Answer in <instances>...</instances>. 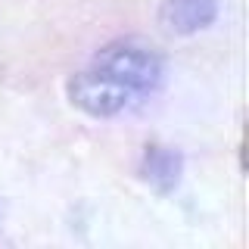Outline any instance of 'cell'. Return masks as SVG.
Returning <instances> with one entry per match:
<instances>
[{
	"instance_id": "obj_3",
	"label": "cell",
	"mask_w": 249,
	"mask_h": 249,
	"mask_svg": "<svg viewBox=\"0 0 249 249\" xmlns=\"http://www.w3.org/2000/svg\"><path fill=\"white\" fill-rule=\"evenodd\" d=\"M184 168H187V159L178 146L146 143L143 156H140V165H137V175L143 178V184L153 187V193L171 196L184 181Z\"/></svg>"
},
{
	"instance_id": "obj_4",
	"label": "cell",
	"mask_w": 249,
	"mask_h": 249,
	"mask_svg": "<svg viewBox=\"0 0 249 249\" xmlns=\"http://www.w3.org/2000/svg\"><path fill=\"white\" fill-rule=\"evenodd\" d=\"M218 19V0H162L156 22L171 37H190L212 28Z\"/></svg>"
},
{
	"instance_id": "obj_5",
	"label": "cell",
	"mask_w": 249,
	"mask_h": 249,
	"mask_svg": "<svg viewBox=\"0 0 249 249\" xmlns=\"http://www.w3.org/2000/svg\"><path fill=\"white\" fill-rule=\"evenodd\" d=\"M0 221H3V199H0Z\"/></svg>"
},
{
	"instance_id": "obj_2",
	"label": "cell",
	"mask_w": 249,
	"mask_h": 249,
	"mask_svg": "<svg viewBox=\"0 0 249 249\" xmlns=\"http://www.w3.org/2000/svg\"><path fill=\"white\" fill-rule=\"evenodd\" d=\"M66 100L90 119H115L119 112L128 109L131 90L90 66L66 78Z\"/></svg>"
},
{
	"instance_id": "obj_1",
	"label": "cell",
	"mask_w": 249,
	"mask_h": 249,
	"mask_svg": "<svg viewBox=\"0 0 249 249\" xmlns=\"http://www.w3.org/2000/svg\"><path fill=\"white\" fill-rule=\"evenodd\" d=\"M93 69L119 81L131 93H153L165 81V62L156 50L137 41H112L100 47L93 56Z\"/></svg>"
}]
</instances>
